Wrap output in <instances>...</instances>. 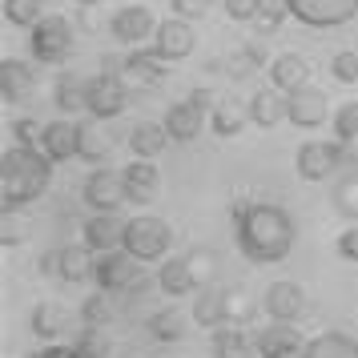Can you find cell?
<instances>
[{
	"label": "cell",
	"mask_w": 358,
	"mask_h": 358,
	"mask_svg": "<svg viewBox=\"0 0 358 358\" xmlns=\"http://www.w3.org/2000/svg\"><path fill=\"white\" fill-rule=\"evenodd\" d=\"M334 250H338L342 262H350V266H358V226H346L338 234V242H334Z\"/></svg>",
	"instance_id": "42"
},
{
	"label": "cell",
	"mask_w": 358,
	"mask_h": 358,
	"mask_svg": "<svg viewBox=\"0 0 358 358\" xmlns=\"http://www.w3.org/2000/svg\"><path fill=\"white\" fill-rule=\"evenodd\" d=\"M41 133H45V125H41L36 117H17V121H13V145L41 149Z\"/></svg>",
	"instance_id": "39"
},
{
	"label": "cell",
	"mask_w": 358,
	"mask_h": 358,
	"mask_svg": "<svg viewBox=\"0 0 358 358\" xmlns=\"http://www.w3.org/2000/svg\"><path fill=\"white\" fill-rule=\"evenodd\" d=\"M77 4H81V8H101L105 0H77Z\"/></svg>",
	"instance_id": "48"
},
{
	"label": "cell",
	"mask_w": 358,
	"mask_h": 358,
	"mask_svg": "<svg viewBox=\"0 0 358 358\" xmlns=\"http://www.w3.org/2000/svg\"><path fill=\"white\" fill-rule=\"evenodd\" d=\"M52 157L45 149L8 145L0 153V206L4 210H24L49 194L52 181Z\"/></svg>",
	"instance_id": "2"
},
{
	"label": "cell",
	"mask_w": 358,
	"mask_h": 358,
	"mask_svg": "<svg viewBox=\"0 0 358 358\" xmlns=\"http://www.w3.org/2000/svg\"><path fill=\"white\" fill-rule=\"evenodd\" d=\"M77 45V33H73V20L69 17H49L33 24V33H29V52H33L36 65H57V61H65L69 52Z\"/></svg>",
	"instance_id": "4"
},
{
	"label": "cell",
	"mask_w": 358,
	"mask_h": 358,
	"mask_svg": "<svg viewBox=\"0 0 358 358\" xmlns=\"http://www.w3.org/2000/svg\"><path fill=\"white\" fill-rule=\"evenodd\" d=\"M270 85L282 89V93H294V89L310 85V61L302 52H278L270 61Z\"/></svg>",
	"instance_id": "20"
},
{
	"label": "cell",
	"mask_w": 358,
	"mask_h": 358,
	"mask_svg": "<svg viewBox=\"0 0 358 358\" xmlns=\"http://www.w3.org/2000/svg\"><path fill=\"white\" fill-rule=\"evenodd\" d=\"M169 73V61H165L157 49H129L125 57H121V77H125V85H157Z\"/></svg>",
	"instance_id": "16"
},
{
	"label": "cell",
	"mask_w": 358,
	"mask_h": 358,
	"mask_svg": "<svg viewBox=\"0 0 358 358\" xmlns=\"http://www.w3.org/2000/svg\"><path fill=\"white\" fill-rule=\"evenodd\" d=\"M125 185H129V201L133 206H149L157 189H162V173H157V165L145 162V157H137V162L125 165Z\"/></svg>",
	"instance_id": "22"
},
{
	"label": "cell",
	"mask_w": 358,
	"mask_h": 358,
	"mask_svg": "<svg viewBox=\"0 0 358 358\" xmlns=\"http://www.w3.org/2000/svg\"><path fill=\"white\" fill-rule=\"evenodd\" d=\"M286 13L306 29H342L358 17V0H286Z\"/></svg>",
	"instance_id": "7"
},
{
	"label": "cell",
	"mask_w": 358,
	"mask_h": 358,
	"mask_svg": "<svg viewBox=\"0 0 358 358\" xmlns=\"http://www.w3.org/2000/svg\"><path fill=\"white\" fill-rule=\"evenodd\" d=\"M41 270L49 278H61V250H49V254L41 258Z\"/></svg>",
	"instance_id": "46"
},
{
	"label": "cell",
	"mask_w": 358,
	"mask_h": 358,
	"mask_svg": "<svg viewBox=\"0 0 358 358\" xmlns=\"http://www.w3.org/2000/svg\"><path fill=\"white\" fill-rule=\"evenodd\" d=\"M153 49L162 52L165 61H185V57L197 49L194 20H185V17L162 20V24H157V36H153Z\"/></svg>",
	"instance_id": "15"
},
{
	"label": "cell",
	"mask_w": 358,
	"mask_h": 358,
	"mask_svg": "<svg viewBox=\"0 0 358 358\" xmlns=\"http://www.w3.org/2000/svg\"><path fill=\"white\" fill-rule=\"evenodd\" d=\"M125 105H129V89H125V77L121 73H97L89 81V113L97 117V121L121 117Z\"/></svg>",
	"instance_id": "10"
},
{
	"label": "cell",
	"mask_w": 358,
	"mask_h": 358,
	"mask_svg": "<svg viewBox=\"0 0 358 358\" xmlns=\"http://www.w3.org/2000/svg\"><path fill=\"white\" fill-rule=\"evenodd\" d=\"M206 121H210V109H206V105H197L194 97H185V101H173V105L165 109L162 125H165V133H169L178 145H189V141L201 137Z\"/></svg>",
	"instance_id": "11"
},
{
	"label": "cell",
	"mask_w": 358,
	"mask_h": 358,
	"mask_svg": "<svg viewBox=\"0 0 358 358\" xmlns=\"http://www.w3.org/2000/svg\"><path fill=\"white\" fill-rule=\"evenodd\" d=\"M49 17L45 13V0H4V20L17 24V29H33Z\"/></svg>",
	"instance_id": "34"
},
{
	"label": "cell",
	"mask_w": 358,
	"mask_h": 358,
	"mask_svg": "<svg viewBox=\"0 0 358 358\" xmlns=\"http://www.w3.org/2000/svg\"><path fill=\"white\" fill-rule=\"evenodd\" d=\"M29 330H33V338H41V342H57L65 334V306H57V302H36L33 314H29Z\"/></svg>",
	"instance_id": "31"
},
{
	"label": "cell",
	"mask_w": 358,
	"mask_h": 358,
	"mask_svg": "<svg viewBox=\"0 0 358 358\" xmlns=\"http://www.w3.org/2000/svg\"><path fill=\"white\" fill-rule=\"evenodd\" d=\"M302 358H358V342L342 330H326L302 346Z\"/></svg>",
	"instance_id": "30"
},
{
	"label": "cell",
	"mask_w": 358,
	"mask_h": 358,
	"mask_svg": "<svg viewBox=\"0 0 358 358\" xmlns=\"http://www.w3.org/2000/svg\"><path fill=\"white\" fill-rule=\"evenodd\" d=\"M342 165H346V149L342 141H302L298 153H294V169H298V178L302 181H326L330 173H338Z\"/></svg>",
	"instance_id": "8"
},
{
	"label": "cell",
	"mask_w": 358,
	"mask_h": 358,
	"mask_svg": "<svg viewBox=\"0 0 358 358\" xmlns=\"http://www.w3.org/2000/svg\"><path fill=\"white\" fill-rule=\"evenodd\" d=\"M173 245V229L165 217H153V213H141V217H129L125 226V250H129L137 262H162Z\"/></svg>",
	"instance_id": "3"
},
{
	"label": "cell",
	"mask_w": 358,
	"mask_h": 358,
	"mask_svg": "<svg viewBox=\"0 0 358 358\" xmlns=\"http://www.w3.org/2000/svg\"><path fill=\"white\" fill-rule=\"evenodd\" d=\"M41 358H81V355H77V346H65V342H49V346L41 350Z\"/></svg>",
	"instance_id": "45"
},
{
	"label": "cell",
	"mask_w": 358,
	"mask_h": 358,
	"mask_svg": "<svg viewBox=\"0 0 358 358\" xmlns=\"http://www.w3.org/2000/svg\"><path fill=\"white\" fill-rule=\"evenodd\" d=\"M245 125H250V105L238 97H217V105L210 109V129L226 141V137H238Z\"/></svg>",
	"instance_id": "23"
},
{
	"label": "cell",
	"mask_w": 358,
	"mask_h": 358,
	"mask_svg": "<svg viewBox=\"0 0 358 358\" xmlns=\"http://www.w3.org/2000/svg\"><path fill=\"white\" fill-rule=\"evenodd\" d=\"M326 117H330V101H326L322 89L302 85V89L286 93V121L290 125H298V129H318Z\"/></svg>",
	"instance_id": "12"
},
{
	"label": "cell",
	"mask_w": 358,
	"mask_h": 358,
	"mask_svg": "<svg viewBox=\"0 0 358 358\" xmlns=\"http://www.w3.org/2000/svg\"><path fill=\"white\" fill-rule=\"evenodd\" d=\"M229 302H234V290H217V286H201L194 294V322L206 326V330H217V326L229 322Z\"/></svg>",
	"instance_id": "17"
},
{
	"label": "cell",
	"mask_w": 358,
	"mask_h": 358,
	"mask_svg": "<svg viewBox=\"0 0 358 358\" xmlns=\"http://www.w3.org/2000/svg\"><path fill=\"white\" fill-rule=\"evenodd\" d=\"M20 222H17V210H0V242L4 245H20Z\"/></svg>",
	"instance_id": "43"
},
{
	"label": "cell",
	"mask_w": 358,
	"mask_h": 358,
	"mask_svg": "<svg viewBox=\"0 0 358 358\" xmlns=\"http://www.w3.org/2000/svg\"><path fill=\"white\" fill-rule=\"evenodd\" d=\"M229 213H234V242H238L245 262H254V266H274V262L290 258L294 242H298V222L290 217L286 206L238 197Z\"/></svg>",
	"instance_id": "1"
},
{
	"label": "cell",
	"mask_w": 358,
	"mask_h": 358,
	"mask_svg": "<svg viewBox=\"0 0 358 358\" xmlns=\"http://www.w3.org/2000/svg\"><path fill=\"white\" fill-rule=\"evenodd\" d=\"M81 201L93 213H117L129 201V185H125V169H93L81 185Z\"/></svg>",
	"instance_id": "6"
},
{
	"label": "cell",
	"mask_w": 358,
	"mask_h": 358,
	"mask_svg": "<svg viewBox=\"0 0 358 358\" xmlns=\"http://www.w3.org/2000/svg\"><path fill=\"white\" fill-rule=\"evenodd\" d=\"M52 105H57V113L61 117H73V113H89V81L81 77H61V81L52 85Z\"/></svg>",
	"instance_id": "29"
},
{
	"label": "cell",
	"mask_w": 358,
	"mask_h": 358,
	"mask_svg": "<svg viewBox=\"0 0 358 358\" xmlns=\"http://www.w3.org/2000/svg\"><path fill=\"white\" fill-rule=\"evenodd\" d=\"M334 137H338V141L358 137V101H346L338 113H334Z\"/></svg>",
	"instance_id": "40"
},
{
	"label": "cell",
	"mask_w": 358,
	"mask_h": 358,
	"mask_svg": "<svg viewBox=\"0 0 358 358\" xmlns=\"http://www.w3.org/2000/svg\"><path fill=\"white\" fill-rule=\"evenodd\" d=\"M258 342L250 338V330L238 322H226L213 330V358H254Z\"/></svg>",
	"instance_id": "26"
},
{
	"label": "cell",
	"mask_w": 358,
	"mask_h": 358,
	"mask_svg": "<svg viewBox=\"0 0 358 358\" xmlns=\"http://www.w3.org/2000/svg\"><path fill=\"white\" fill-rule=\"evenodd\" d=\"M157 286H162V294H169V298H185V294L201 290L197 278H194V266H189V254H185V258H165L162 270H157Z\"/></svg>",
	"instance_id": "24"
},
{
	"label": "cell",
	"mask_w": 358,
	"mask_h": 358,
	"mask_svg": "<svg viewBox=\"0 0 358 358\" xmlns=\"http://www.w3.org/2000/svg\"><path fill=\"white\" fill-rule=\"evenodd\" d=\"M33 85H36L33 65H24V61H17V57L0 61V97L8 101V105L24 101L29 93H33Z\"/></svg>",
	"instance_id": "25"
},
{
	"label": "cell",
	"mask_w": 358,
	"mask_h": 358,
	"mask_svg": "<svg viewBox=\"0 0 358 358\" xmlns=\"http://www.w3.org/2000/svg\"><path fill=\"white\" fill-rule=\"evenodd\" d=\"M73 346H77L81 358H109V350H113V342H109V334H105L101 326H85L81 338L73 342Z\"/></svg>",
	"instance_id": "36"
},
{
	"label": "cell",
	"mask_w": 358,
	"mask_h": 358,
	"mask_svg": "<svg viewBox=\"0 0 358 358\" xmlns=\"http://www.w3.org/2000/svg\"><path fill=\"white\" fill-rule=\"evenodd\" d=\"M282 358H302V350H298V355H282Z\"/></svg>",
	"instance_id": "49"
},
{
	"label": "cell",
	"mask_w": 358,
	"mask_h": 358,
	"mask_svg": "<svg viewBox=\"0 0 358 358\" xmlns=\"http://www.w3.org/2000/svg\"><path fill=\"white\" fill-rule=\"evenodd\" d=\"M109 33H113L117 45L141 49L145 41L157 36V17L149 13L145 4H125V8H117L113 17H109Z\"/></svg>",
	"instance_id": "9"
},
{
	"label": "cell",
	"mask_w": 358,
	"mask_h": 358,
	"mask_svg": "<svg viewBox=\"0 0 358 358\" xmlns=\"http://www.w3.org/2000/svg\"><path fill=\"white\" fill-rule=\"evenodd\" d=\"M334 210L346 217V222H358V173H350V178H342L338 185H334Z\"/></svg>",
	"instance_id": "35"
},
{
	"label": "cell",
	"mask_w": 358,
	"mask_h": 358,
	"mask_svg": "<svg viewBox=\"0 0 358 358\" xmlns=\"http://www.w3.org/2000/svg\"><path fill=\"white\" fill-rule=\"evenodd\" d=\"M113 318V302H109V294L97 290V294H89L81 302V322L85 326H105Z\"/></svg>",
	"instance_id": "37"
},
{
	"label": "cell",
	"mask_w": 358,
	"mask_h": 358,
	"mask_svg": "<svg viewBox=\"0 0 358 358\" xmlns=\"http://www.w3.org/2000/svg\"><path fill=\"white\" fill-rule=\"evenodd\" d=\"M169 141H173V137H169L165 125H157V121H137V125L129 129V153L133 157H145V162L162 157Z\"/></svg>",
	"instance_id": "28"
},
{
	"label": "cell",
	"mask_w": 358,
	"mask_h": 358,
	"mask_svg": "<svg viewBox=\"0 0 358 358\" xmlns=\"http://www.w3.org/2000/svg\"><path fill=\"white\" fill-rule=\"evenodd\" d=\"M330 77L338 85H358V52H334L330 57Z\"/></svg>",
	"instance_id": "38"
},
{
	"label": "cell",
	"mask_w": 358,
	"mask_h": 358,
	"mask_svg": "<svg viewBox=\"0 0 358 358\" xmlns=\"http://www.w3.org/2000/svg\"><path fill=\"white\" fill-rule=\"evenodd\" d=\"M245 105H250V121H254L258 129H274V125L286 121V93L274 89V85H262Z\"/></svg>",
	"instance_id": "19"
},
{
	"label": "cell",
	"mask_w": 358,
	"mask_h": 358,
	"mask_svg": "<svg viewBox=\"0 0 358 358\" xmlns=\"http://www.w3.org/2000/svg\"><path fill=\"white\" fill-rule=\"evenodd\" d=\"M169 4H173V17H185V20H197L210 8V0H169Z\"/></svg>",
	"instance_id": "44"
},
{
	"label": "cell",
	"mask_w": 358,
	"mask_h": 358,
	"mask_svg": "<svg viewBox=\"0 0 358 358\" xmlns=\"http://www.w3.org/2000/svg\"><path fill=\"white\" fill-rule=\"evenodd\" d=\"M113 153V133L105 129V121H85L81 125V133H77V157L81 162H89V165H97V162H105Z\"/></svg>",
	"instance_id": "27"
},
{
	"label": "cell",
	"mask_w": 358,
	"mask_h": 358,
	"mask_svg": "<svg viewBox=\"0 0 358 358\" xmlns=\"http://www.w3.org/2000/svg\"><path fill=\"white\" fill-rule=\"evenodd\" d=\"M149 334L157 342H181L189 334V318H185L181 310H157V314L149 318Z\"/></svg>",
	"instance_id": "33"
},
{
	"label": "cell",
	"mask_w": 358,
	"mask_h": 358,
	"mask_svg": "<svg viewBox=\"0 0 358 358\" xmlns=\"http://www.w3.org/2000/svg\"><path fill=\"white\" fill-rule=\"evenodd\" d=\"M262 306H266V314H270L274 322H298V318H302V310H306V290H302V282L278 278V282L266 286Z\"/></svg>",
	"instance_id": "13"
},
{
	"label": "cell",
	"mask_w": 358,
	"mask_h": 358,
	"mask_svg": "<svg viewBox=\"0 0 358 358\" xmlns=\"http://www.w3.org/2000/svg\"><path fill=\"white\" fill-rule=\"evenodd\" d=\"M141 266L129 250H113V254H101L97 270H93V282L97 290L105 294H145V278H141Z\"/></svg>",
	"instance_id": "5"
},
{
	"label": "cell",
	"mask_w": 358,
	"mask_h": 358,
	"mask_svg": "<svg viewBox=\"0 0 358 358\" xmlns=\"http://www.w3.org/2000/svg\"><path fill=\"white\" fill-rule=\"evenodd\" d=\"M97 270V258L89 245H61V282H89Z\"/></svg>",
	"instance_id": "32"
},
{
	"label": "cell",
	"mask_w": 358,
	"mask_h": 358,
	"mask_svg": "<svg viewBox=\"0 0 358 358\" xmlns=\"http://www.w3.org/2000/svg\"><path fill=\"white\" fill-rule=\"evenodd\" d=\"M189 266H194L197 286H210L213 270H217V262H213V254H210V250H189Z\"/></svg>",
	"instance_id": "41"
},
{
	"label": "cell",
	"mask_w": 358,
	"mask_h": 358,
	"mask_svg": "<svg viewBox=\"0 0 358 358\" xmlns=\"http://www.w3.org/2000/svg\"><path fill=\"white\" fill-rule=\"evenodd\" d=\"M125 217L117 213H93L81 226V242L93 250V254H113V250H125Z\"/></svg>",
	"instance_id": "14"
},
{
	"label": "cell",
	"mask_w": 358,
	"mask_h": 358,
	"mask_svg": "<svg viewBox=\"0 0 358 358\" xmlns=\"http://www.w3.org/2000/svg\"><path fill=\"white\" fill-rule=\"evenodd\" d=\"M77 133H81V125H73L69 117H57L41 133V149L49 153L52 162H73L77 157Z\"/></svg>",
	"instance_id": "21"
},
{
	"label": "cell",
	"mask_w": 358,
	"mask_h": 358,
	"mask_svg": "<svg viewBox=\"0 0 358 358\" xmlns=\"http://www.w3.org/2000/svg\"><path fill=\"white\" fill-rule=\"evenodd\" d=\"M342 149H346V162H358V137H350V141H342Z\"/></svg>",
	"instance_id": "47"
},
{
	"label": "cell",
	"mask_w": 358,
	"mask_h": 358,
	"mask_svg": "<svg viewBox=\"0 0 358 358\" xmlns=\"http://www.w3.org/2000/svg\"><path fill=\"white\" fill-rule=\"evenodd\" d=\"M258 358H282V355H298L306 342L294 330V322H270L258 330Z\"/></svg>",
	"instance_id": "18"
}]
</instances>
